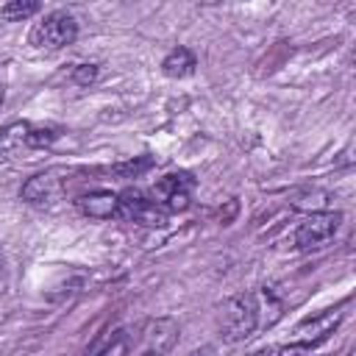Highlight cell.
I'll use <instances>...</instances> for the list:
<instances>
[{"label": "cell", "instance_id": "cell-1", "mask_svg": "<svg viewBox=\"0 0 356 356\" xmlns=\"http://www.w3.org/2000/svg\"><path fill=\"white\" fill-rule=\"evenodd\" d=\"M217 328H220L222 342H228V345L248 339L259 328V298L250 295V292L228 298L222 303V309H220Z\"/></svg>", "mask_w": 356, "mask_h": 356}, {"label": "cell", "instance_id": "cell-2", "mask_svg": "<svg viewBox=\"0 0 356 356\" xmlns=\"http://www.w3.org/2000/svg\"><path fill=\"white\" fill-rule=\"evenodd\" d=\"M78 39V22L70 11H50L31 28V44L42 50H61Z\"/></svg>", "mask_w": 356, "mask_h": 356}, {"label": "cell", "instance_id": "cell-3", "mask_svg": "<svg viewBox=\"0 0 356 356\" xmlns=\"http://www.w3.org/2000/svg\"><path fill=\"white\" fill-rule=\"evenodd\" d=\"M117 217L145 228H164L170 222V214L156 200H147L139 189H125L117 195Z\"/></svg>", "mask_w": 356, "mask_h": 356}, {"label": "cell", "instance_id": "cell-4", "mask_svg": "<svg viewBox=\"0 0 356 356\" xmlns=\"http://www.w3.org/2000/svg\"><path fill=\"white\" fill-rule=\"evenodd\" d=\"M339 225H342V211H331V209L314 211V214H309L298 225V231H295V248L298 250H317V248H323V245H328L334 239V234L339 231Z\"/></svg>", "mask_w": 356, "mask_h": 356}, {"label": "cell", "instance_id": "cell-5", "mask_svg": "<svg viewBox=\"0 0 356 356\" xmlns=\"http://www.w3.org/2000/svg\"><path fill=\"white\" fill-rule=\"evenodd\" d=\"M197 181L189 172H167L153 184V197L156 203L170 214V211H186L192 203Z\"/></svg>", "mask_w": 356, "mask_h": 356}, {"label": "cell", "instance_id": "cell-6", "mask_svg": "<svg viewBox=\"0 0 356 356\" xmlns=\"http://www.w3.org/2000/svg\"><path fill=\"white\" fill-rule=\"evenodd\" d=\"M61 192H64V181L56 178V172H39L22 184L19 197L25 203H33V206H50L53 200L61 197Z\"/></svg>", "mask_w": 356, "mask_h": 356}, {"label": "cell", "instance_id": "cell-7", "mask_svg": "<svg viewBox=\"0 0 356 356\" xmlns=\"http://www.w3.org/2000/svg\"><path fill=\"white\" fill-rule=\"evenodd\" d=\"M145 342H147V356H167L178 342V323L172 317L150 320L145 328Z\"/></svg>", "mask_w": 356, "mask_h": 356}, {"label": "cell", "instance_id": "cell-8", "mask_svg": "<svg viewBox=\"0 0 356 356\" xmlns=\"http://www.w3.org/2000/svg\"><path fill=\"white\" fill-rule=\"evenodd\" d=\"M339 320H342V314L337 312H320L317 317H306L303 323H298V328H295V339L298 342H309L312 348L317 345V342H323L337 325H339Z\"/></svg>", "mask_w": 356, "mask_h": 356}, {"label": "cell", "instance_id": "cell-9", "mask_svg": "<svg viewBox=\"0 0 356 356\" xmlns=\"http://www.w3.org/2000/svg\"><path fill=\"white\" fill-rule=\"evenodd\" d=\"M78 211L92 217V220H108V217H117V195L108 192V189H95V192H86L75 200Z\"/></svg>", "mask_w": 356, "mask_h": 356}, {"label": "cell", "instance_id": "cell-10", "mask_svg": "<svg viewBox=\"0 0 356 356\" xmlns=\"http://www.w3.org/2000/svg\"><path fill=\"white\" fill-rule=\"evenodd\" d=\"M195 67H197V58H195V53L189 47H175L161 61V72L167 78H175V81L178 78H189L195 72Z\"/></svg>", "mask_w": 356, "mask_h": 356}, {"label": "cell", "instance_id": "cell-11", "mask_svg": "<svg viewBox=\"0 0 356 356\" xmlns=\"http://www.w3.org/2000/svg\"><path fill=\"white\" fill-rule=\"evenodd\" d=\"M28 131H31V122H11V125L0 128V153L22 147L28 139Z\"/></svg>", "mask_w": 356, "mask_h": 356}, {"label": "cell", "instance_id": "cell-12", "mask_svg": "<svg viewBox=\"0 0 356 356\" xmlns=\"http://www.w3.org/2000/svg\"><path fill=\"white\" fill-rule=\"evenodd\" d=\"M39 11V3L36 0H11L6 6H0V19L6 22H22L28 17H33Z\"/></svg>", "mask_w": 356, "mask_h": 356}, {"label": "cell", "instance_id": "cell-13", "mask_svg": "<svg viewBox=\"0 0 356 356\" xmlns=\"http://www.w3.org/2000/svg\"><path fill=\"white\" fill-rule=\"evenodd\" d=\"M328 200H331L328 192H323V189H309V192H300V195L292 200V206H295L298 211H309V214H314V211H325Z\"/></svg>", "mask_w": 356, "mask_h": 356}, {"label": "cell", "instance_id": "cell-14", "mask_svg": "<svg viewBox=\"0 0 356 356\" xmlns=\"http://www.w3.org/2000/svg\"><path fill=\"white\" fill-rule=\"evenodd\" d=\"M150 167H153V159H150V156H136V159H131V161H120V164L114 167V172H117L120 178H139V175H145Z\"/></svg>", "mask_w": 356, "mask_h": 356}, {"label": "cell", "instance_id": "cell-15", "mask_svg": "<svg viewBox=\"0 0 356 356\" xmlns=\"http://www.w3.org/2000/svg\"><path fill=\"white\" fill-rule=\"evenodd\" d=\"M56 139H58V131H56V128H50V125H47V128H44V125H42V128H33V125H31L28 139H25V147H50Z\"/></svg>", "mask_w": 356, "mask_h": 356}, {"label": "cell", "instance_id": "cell-16", "mask_svg": "<svg viewBox=\"0 0 356 356\" xmlns=\"http://www.w3.org/2000/svg\"><path fill=\"white\" fill-rule=\"evenodd\" d=\"M70 78H72L75 86H92L100 78V67L97 64H75L72 72H70Z\"/></svg>", "mask_w": 356, "mask_h": 356}, {"label": "cell", "instance_id": "cell-17", "mask_svg": "<svg viewBox=\"0 0 356 356\" xmlns=\"http://www.w3.org/2000/svg\"><path fill=\"white\" fill-rule=\"evenodd\" d=\"M309 350H312V345L309 342H289V345H284V348H278L275 350V356H309Z\"/></svg>", "mask_w": 356, "mask_h": 356}, {"label": "cell", "instance_id": "cell-18", "mask_svg": "<svg viewBox=\"0 0 356 356\" xmlns=\"http://www.w3.org/2000/svg\"><path fill=\"white\" fill-rule=\"evenodd\" d=\"M189 356H220V353H217V348H211V345H203V348L192 350Z\"/></svg>", "mask_w": 356, "mask_h": 356}, {"label": "cell", "instance_id": "cell-19", "mask_svg": "<svg viewBox=\"0 0 356 356\" xmlns=\"http://www.w3.org/2000/svg\"><path fill=\"white\" fill-rule=\"evenodd\" d=\"M248 356H275V350H273V348H261V350H253V353H248Z\"/></svg>", "mask_w": 356, "mask_h": 356}, {"label": "cell", "instance_id": "cell-20", "mask_svg": "<svg viewBox=\"0 0 356 356\" xmlns=\"http://www.w3.org/2000/svg\"><path fill=\"white\" fill-rule=\"evenodd\" d=\"M3 100H6V89H3V83H0V106H3Z\"/></svg>", "mask_w": 356, "mask_h": 356}]
</instances>
